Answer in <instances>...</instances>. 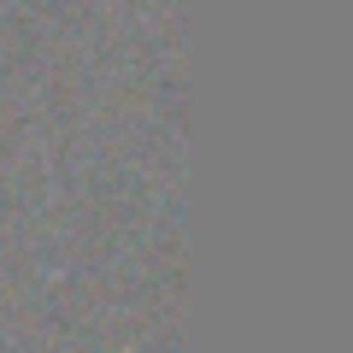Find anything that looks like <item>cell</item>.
I'll return each instance as SVG.
<instances>
[]
</instances>
